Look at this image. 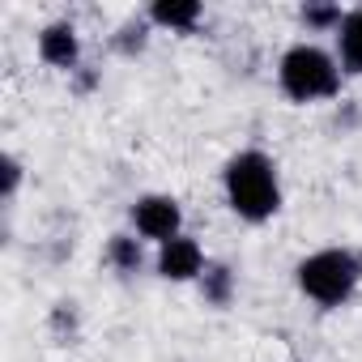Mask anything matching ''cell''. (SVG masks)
Instances as JSON below:
<instances>
[{"label":"cell","instance_id":"obj_5","mask_svg":"<svg viewBox=\"0 0 362 362\" xmlns=\"http://www.w3.org/2000/svg\"><path fill=\"white\" fill-rule=\"evenodd\" d=\"M153 269H158L162 281H201V273L209 269V260H205V247L192 235H175L170 243L158 247Z\"/></svg>","mask_w":362,"mask_h":362},{"label":"cell","instance_id":"obj_9","mask_svg":"<svg viewBox=\"0 0 362 362\" xmlns=\"http://www.w3.org/2000/svg\"><path fill=\"white\" fill-rule=\"evenodd\" d=\"M201 298L209 303V307H230L235 303V290H239V281H235V269L230 264H222V260H209V269L201 273Z\"/></svg>","mask_w":362,"mask_h":362},{"label":"cell","instance_id":"obj_16","mask_svg":"<svg viewBox=\"0 0 362 362\" xmlns=\"http://www.w3.org/2000/svg\"><path fill=\"white\" fill-rule=\"evenodd\" d=\"M298 362H303V358H298Z\"/></svg>","mask_w":362,"mask_h":362},{"label":"cell","instance_id":"obj_6","mask_svg":"<svg viewBox=\"0 0 362 362\" xmlns=\"http://www.w3.org/2000/svg\"><path fill=\"white\" fill-rule=\"evenodd\" d=\"M39 60L52 64V69H64V73H77L81 69V35L73 22H47L39 30Z\"/></svg>","mask_w":362,"mask_h":362},{"label":"cell","instance_id":"obj_3","mask_svg":"<svg viewBox=\"0 0 362 362\" xmlns=\"http://www.w3.org/2000/svg\"><path fill=\"white\" fill-rule=\"evenodd\" d=\"M341 64L320 43H294L277 60V86L290 103H324L341 94Z\"/></svg>","mask_w":362,"mask_h":362},{"label":"cell","instance_id":"obj_13","mask_svg":"<svg viewBox=\"0 0 362 362\" xmlns=\"http://www.w3.org/2000/svg\"><path fill=\"white\" fill-rule=\"evenodd\" d=\"M52 332H56L64 345L77 341V303H56V307H52Z\"/></svg>","mask_w":362,"mask_h":362},{"label":"cell","instance_id":"obj_12","mask_svg":"<svg viewBox=\"0 0 362 362\" xmlns=\"http://www.w3.org/2000/svg\"><path fill=\"white\" fill-rule=\"evenodd\" d=\"M111 47L119 52V56H141L145 47H149V18H128L115 35H111Z\"/></svg>","mask_w":362,"mask_h":362},{"label":"cell","instance_id":"obj_8","mask_svg":"<svg viewBox=\"0 0 362 362\" xmlns=\"http://www.w3.org/2000/svg\"><path fill=\"white\" fill-rule=\"evenodd\" d=\"M337 64L349 77H362V5L345 9V22L337 30Z\"/></svg>","mask_w":362,"mask_h":362},{"label":"cell","instance_id":"obj_4","mask_svg":"<svg viewBox=\"0 0 362 362\" xmlns=\"http://www.w3.org/2000/svg\"><path fill=\"white\" fill-rule=\"evenodd\" d=\"M128 218H132V230L141 239H153L158 247L170 243L175 235H184V205H179L175 197H166V192L136 197L132 209H128Z\"/></svg>","mask_w":362,"mask_h":362},{"label":"cell","instance_id":"obj_11","mask_svg":"<svg viewBox=\"0 0 362 362\" xmlns=\"http://www.w3.org/2000/svg\"><path fill=\"white\" fill-rule=\"evenodd\" d=\"M298 22L311 30V35H337L341 30V22H345V9L341 5H307L298 9Z\"/></svg>","mask_w":362,"mask_h":362},{"label":"cell","instance_id":"obj_10","mask_svg":"<svg viewBox=\"0 0 362 362\" xmlns=\"http://www.w3.org/2000/svg\"><path fill=\"white\" fill-rule=\"evenodd\" d=\"M103 260H107L115 273H124V277L141 273V264H145V252H141V235H128V230L111 235V239H107V247H103Z\"/></svg>","mask_w":362,"mask_h":362},{"label":"cell","instance_id":"obj_15","mask_svg":"<svg viewBox=\"0 0 362 362\" xmlns=\"http://www.w3.org/2000/svg\"><path fill=\"white\" fill-rule=\"evenodd\" d=\"M94 86H98V73H94V69H86V64H81V69H77V73H73V90H77V94H90V90H94Z\"/></svg>","mask_w":362,"mask_h":362},{"label":"cell","instance_id":"obj_7","mask_svg":"<svg viewBox=\"0 0 362 362\" xmlns=\"http://www.w3.org/2000/svg\"><path fill=\"white\" fill-rule=\"evenodd\" d=\"M149 26H162V30H179V35H188L201 26L205 18V5L201 0H153V5L145 9Z\"/></svg>","mask_w":362,"mask_h":362},{"label":"cell","instance_id":"obj_2","mask_svg":"<svg viewBox=\"0 0 362 362\" xmlns=\"http://www.w3.org/2000/svg\"><path fill=\"white\" fill-rule=\"evenodd\" d=\"M294 281L315 307H328V311L345 307L354 298V290L362 286V256L349 247H320L298 260Z\"/></svg>","mask_w":362,"mask_h":362},{"label":"cell","instance_id":"obj_14","mask_svg":"<svg viewBox=\"0 0 362 362\" xmlns=\"http://www.w3.org/2000/svg\"><path fill=\"white\" fill-rule=\"evenodd\" d=\"M5 201H13L18 197V188H22V158L18 153H5Z\"/></svg>","mask_w":362,"mask_h":362},{"label":"cell","instance_id":"obj_1","mask_svg":"<svg viewBox=\"0 0 362 362\" xmlns=\"http://www.w3.org/2000/svg\"><path fill=\"white\" fill-rule=\"evenodd\" d=\"M222 192H226V205L235 209V218H243L252 226L277 218V209H281L277 162L264 149H239L222 166Z\"/></svg>","mask_w":362,"mask_h":362}]
</instances>
